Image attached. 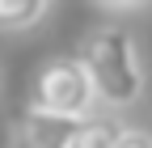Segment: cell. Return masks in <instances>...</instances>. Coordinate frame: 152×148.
Masks as SVG:
<instances>
[{
  "label": "cell",
  "instance_id": "obj_1",
  "mask_svg": "<svg viewBox=\"0 0 152 148\" xmlns=\"http://www.w3.org/2000/svg\"><path fill=\"white\" fill-rule=\"evenodd\" d=\"M76 59H80L85 76L93 85L97 106L127 110L144 97V64H140V47L131 38V30H123V26L89 30Z\"/></svg>",
  "mask_w": 152,
  "mask_h": 148
},
{
  "label": "cell",
  "instance_id": "obj_2",
  "mask_svg": "<svg viewBox=\"0 0 152 148\" xmlns=\"http://www.w3.org/2000/svg\"><path fill=\"white\" fill-rule=\"evenodd\" d=\"M30 106L42 114H59V119H93L97 114V97L85 76V68L76 55H55L38 68L34 89H30Z\"/></svg>",
  "mask_w": 152,
  "mask_h": 148
},
{
  "label": "cell",
  "instance_id": "obj_3",
  "mask_svg": "<svg viewBox=\"0 0 152 148\" xmlns=\"http://www.w3.org/2000/svg\"><path fill=\"white\" fill-rule=\"evenodd\" d=\"M80 119H59V114H42V110H21L13 119L9 148H72Z\"/></svg>",
  "mask_w": 152,
  "mask_h": 148
},
{
  "label": "cell",
  "instance_id": "obj_4",
  "mask_svg": "<svg viewBox=\"0 0 152 148\" xmlns=\"http://www.w3.org/2000/svg\"><path fill=\"white\" fill-rule=\"evenodd\" d=\"M51 13L47 0H0V30H30Z\"/></svg>",
  "mask_w": 152,
  "mask_h": 148
},
{
  "label": "cell",
  "instance_id": "obj_5",
  "mask_svg": "<svg viewBox=\"0 0 152 148\" xmlns=\"http://www.w3.org/2000/svg\"><path fill=\"white\" fill-rule=\"evenodd\" d=\"M118 131H123V127L114 119H85L72 148H114V144H118Z\"/></svg>",
  "mask_w": 152,
  "mask_h": 148
},
{
  "label": "cell",
  "instance_id": "obj_6",
  "mask_svg": "<svg viewBox=\"0 0 152 148\" xmlns=\"http://www.w3.org/2000/svg\"><path fill=\"white\" fill-rule=\"evenodd\" d=\"M114 148H152V131H144V127H123Z\"/></svg>",
  "mask_w": 152,
  "mask_h": 148
}]
</instances>
